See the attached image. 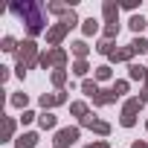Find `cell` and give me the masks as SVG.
Masks as SVG:
<instances>
[{
    "mask_svg": "<svg viewBox=\"0 0 148 148\" xmlns=\"http://www.w3.org/2000/svg\"><path fill=\"white\" fill-rule=\"evenodd\" d=\"M12 12L23 18L29 35H38V32L44 29V9H41L38 3H12Z\"/></svg>",
    "mask_w": 148,
    "mask_h": 148,
    "instance_id": "6da1fadb",
    "label": "cell"
},
{
    "mask_svg": "<svg viewBox=\"0 0 148 148\" xmlns=\"http://www.w3.org/2000/svg\"><path fill=\"white\" fill-rule=\"evenodd\" d=\"M76 139H79V128H61L52 142H55V148H70Z\"/></svg>",
    "mask_w": 148,
    "mask_h": 148,
    "instance_id": "7a4b0ae2",
    "label": "cell"
},
{
    "mask_svg": "<svg viewBox=\"0 0 148 148\" xmlns=\"http://www.w3.org/2000/svg\"><path fill=\"white\" fill-rule=\"evenodd\" d=\"M142 108V99H131L128 105H125V110H122V125L125 128H131L134 122H136V110Z\"/></svg>",
    "mask_w": 148,
    "mask_h": 148,
    "instance_id": "3957f363",
    "label": "cell"
},
{
    "mask_svg": "<svg viewBox=\"0 0 148 148\" xmlns=\"http://www.w3.org/2000/svg\"><path fill=\"white\" fill-rule=\"evenodd\" d=\"M52 61H55V64H64V61H67V52L55 47V49H49V52H44V55H41V64H44V67H47V64H52Z\"/></svg>",
    "mask_w": 148,
    "mask_h": 148,
    "instance_id": "277c9868",
    "label": "cell"
},
{
    "mask_svg": "<svg viewBox=\"0 0 148 148\" xmlns=\"http://www.w3.org/2000/svg\"><path fill=\"white\" fill-rule=\"evenodd\" d=\"M67 32H70V26H67V23H58V26H52V29H49V35H47V38H49V44H58Z\"/></svg>",
    "mask_w": 148,
    "mask_h": 148,
    "instance_id": "5b68a950",
    "label": "cell"
},
{
    "mask_svg": "<svg viewBox=\"0 0 148 148\" xmlns=\"http://www.w3.org/2000/svg\"><path fill=\"white\" fill-rule=\"evenodd\" d=\"M82 125H87V128H93V131H99V134H108V131H110L108 122H99V119H93V116H84Z\"/></svg>",
    "mask_w": 148,
    "mask_h": 148,
    "instance_id": "8992f818",
    "label": "cell"
},
{
    "mask_svg": "<svg viewBox=\"0 0 148 148\" xmlns=\"http://www.w3.org/2000/svg\"><path fill=\"white\" fill-rule=\"evenodd\" d=\"M61 102H64V93H55V96H47V93H44V96H41V105H44V108H52V105H61Z\"/></svg>",
    "mask_w": 148,
    "mask_h": 148,
    "instance_id": "52a82bcc",
    "label": "cell"
},
{
    "mask_svg": "<svg viewBox=\"0 0 148 148\" xmlns=\"http://www.w3.org/2000/svg\"><path fill=\"white\" fill-rule=\"evenodd\" d=\"M116 15H119V6H116V3H105V18H108V23H116Z\"/></svg>",
    "mask_w": 148,
    "mask_h": 148,
    "instance_id": "ba28073f",
    "label": "cell"
},
{
    "mask_svg": "<svg viewBox=\"0 0 148 148\" xmlns=\"http://www.w3.org/2000/svg\"><path fill=\"white\" fill-rule=\"evenodd\" d=\"M93 102H96V105H110V102H116V93H113V90H105V93H99Z\"/></svg>",
    "mask_w": 148,
    "mask_h": 148,
    "instance_id": "9c48e42d",
    "label": "cell"
},
{
    "mask_svg": "<svg viewBox=\"0 0 148 148\" xmlns=\"http://www.w3.org/2000/svg\"><path fill=\"white\" fill-rule=\"evenodd\" d=\"M35 142H38L35 134H23V136L18 139V148H35Z\"/></svg>",
    "mask_w": 148,
    "mask_h": 148,
    "instance_id": "30bf717a",
    "label": "cell"
},
{
    "mask_svg": "<svg viewBox=\"0 0 148 148\" xmlns=\"http://www.w3.org/2000/svg\"><path fill=\"white\" fill-rule=\"evenodd\" d=\"M131 79H148V67H139V64H131Z\"/></svg>",
    "mask_w": 148,
    "mask_h": 148,
    "instance_id": "8fae6325",
    "label": "cell"
},
{
    "mask_svg": "<svg viewBox=\"0 0 148 148\" xmlns=\"http://www.w3.org/2000/svg\"><path fill=\"white\" fill-rule=\"evenodd\" d=\"M145 26H148V21H145L142 15H134V18H131V29H134V32H142Z\"/></svg>",
    "mask_w": 148,
    "mask_h": 148,
    "instance_id": "7c38bea8",
    "label": "cell"
},
{
    "mask_svg": "<svg viewBox=\"0 0 148 148\" xmlns=\"http://www.w3.org/2000/svg\"><path fill=\"white\" fill-rule=\"evenodd\" d=\"M131 52H148V41L145 38H134L131 41Z\"/></svg>",
    "mask_w": 148,
    "mask_h": 148,
    "instance_id": "4fadbf2b",
    "label": "cell"
},
{
    "mask_svg": "<svg viewBox=\"0 0 148 148\" xmlns=\"http://www.w3.org/2000/svg\"><path fill=\"white\" fill-rule=\"evenodd\" d=\"M73 52L79 55V61H84V55H87V44H84V41H76V44H73Z\"/></svg>",
    "mask_w": 148,
    "mask_h": 148,
    "instance_id": "5bb4252c",
    "label": "cell"
},
{
    "mask_svg": "<svg viewBox=\"0 0 148 148\" xmlns=\"http://www.w3.org/2000/svg\"><path fill=\"white\" fill-rule=\"evenodd\" d=\"M82 90H84V93H87V96H93V99H96V96H99V87H96V82H90V79H87V82H84V84H82Z\"/></svg>",
    "mask_w": 148,
    "mask_h": 148,
    "instance_id": "9a60e30c",
    "label": "cell"
},
{
    "mask_svg": "<svg viewBox=\"0 0 148 148\" xmlns=\"http://www.w3.org/2000/svg\"><path fill=\"white\" fill-rule=\"evenodd\" d=\"M96 29H99V21H93V18H87V21H84V35H93Z\"/></svg>",
    "mask_w": 148,
    "mask_h": 148,
    "instance_id": "2e32d148",
    "label": "cell"
},
{
    "mask_svg": "<svg viewBox=\"0 0 148 148\" xmlns=\"http://www.w3.org/2000/svg\"><path fill=\"white\" fill-rule=\"evenodd\" d=\"M113 35H119V23H108L105 26V41H110Z\"/></svg>",
    "mask_w": 148,
    "mask_h": 148,
    "instance_id": "e0dca14e",
    "label": "cell"
},
{
    "mask_svg": "<svg viewBox=\"0 0 148 148\" xmlns=\"http://www.w3.org/2000/svg\"><path fill=\"white\" fill-rule=\"evenodd\" d=\"M52 82H55V84L61 87V84L67 82V73H64V70H55V73H52Z\"/></svg>",
    "mask_w": 148,
    "mask_h": 148,
    "instance_id": "ac0fdd59",
    "label": "cell"
},
{
    "mask_svg": "<svg viewBox=\"0 0 148 148\" xmlns=\"http://www.w3.org/2000/svg\"><path fill=\"white\" fill-rule=\"evenodd\" d=\"M73 113L84 119V113H87V105H84V102H76V105H73Z\"/></svg>",
    "mask_w": 148,
    "mask_h": 148,
    "instance_id": "d6986e66",
    "label": "cell"
},
{
    "mask_svg": "<svg viewBox=\"0 0 148 148\" xmlns=\"http://www.w3.org/2000/svg\"><path fill=\"white\" fill-rule=\"evenodd\" d=\"M52 125H55V116L52 113H44L41 116V128H52Z\"/></svg>",
    "mask_w": 148,
    "mask_h": 148,
    "instance_id": "ffe728a7",
    "label": "cell"
},
{
    "mask_svg": "<svg viewBox=\"0 0 148 148\" xmlns=\"http://www.w3.org/2000/svg\"><path fill=\"white\" fill-rule=\"evenodd\" d=\"M12 105L23 108V105H26V93H15V96H12Z\"/></svg>",
    "mask_w": 148,
    "mask_h": 148,
    "instance_id": "44dd1931",
    "label": "cell"
},
{
    "mask_svg": "<svg viewBox=\"0 0 148 148\" xmlns=\"http://www.w3.org/2000/svg\"><path fill=\"white\" fill-rule=\"evenodd\" d=\"M96 79H110V67H96Z\"/></svg>",
    "mask_w": 148,
    "mask_h": 148,
    "instance_id": "7402d4cb",
    "label": "cell"
},
{
    "mask_svg": "<svg viewBox=\"0 0 148 148\" xmlns=\"http://www.w3.org/2000/svg\"><path fill=\"white\" fill-rule=\"evenodd\" d=\"M73 73H76V76H84V73H87V61H76V70H73Z\"/></svg>",
    "mask_w": 148,
    "mask_h": 148,
    "instance_id": "603a6c76",
    "label": "cell"
},
{
    "mask_svg": "<svg viewBox=\"0 0 148 148\" xmlns=\"http://www.w3.org/2000/svg\"><path fill=\"white\" fill-rule=\"evenodd\" d=\"M49 9H52V12H58V15H70L64 3H49Z\"/></svg>",
    "mask_w": 148,
    "mask_h": 148,
    "instance_id": "cb8c5ba5",
    "label": "cell"
},
{
    "mask_svg": "<svg viewBox=\"0 0 148 148\" xmlns=\"http://www.w3.org/2000/svg\"><path fill=\"white\" fill-rule=\"evenodd\" d=\"M3 49H6V52H12V49H15V38H9V35H6V38H3Z\"/></svg>",
    "mask_w": 148,
    "mask_h": 148,
    "instance_id": "d4e9b609",
    "label": "cell"
},
{
    "mask_svg": "<svg viewBox=\"0 0 148 148\" xmlns=\"http://www.w3.org/2000/svg\"><path fill=\"white\" fill-rule=\"evenodd\" d=\"M125 90H128V84H125V82H116V84H113V93H116V96H119V93H125Z\"/></svg>",
    "mask_w": 148,
    "mask_h": 148,
    "instance_id": "484cf974",
    "label": "cell"
},
{
    "mask_svg": "<svg viewBox=\"0 0 148 148\" xmlns=\"http://www.w3.org/2000/svg\"><path fill=\"white\" fill-rule=\"evenodd\" d=\"M87 148H108V142H96V145H87Z\"/></svg>",
    "mask_w": 148,
    "mask_h": 148,
    "instance_id": "4316f807",
    "label": "cell"
},
{
    "mask_svg": "<svg viewBox=\"0 0 148 148\" xmlns=\"http://www.w3.org/2000/svg\"><path fill=\"white\" fill-rule=\"evenodd\" d=\"M134 148H148V145L145 142H134Z\"/></svg>",
    "mask_w": 148,
    "mask_h": 148,
    "instance_id": "83f0119b",
    "label": "cell"
}]
</instances>
